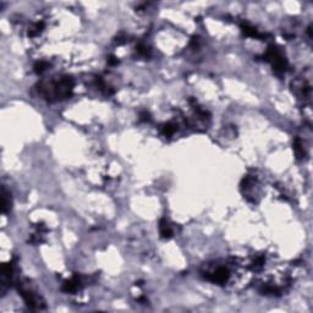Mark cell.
Masks as SVG:
<instances>
[{
  "instance_id": "obj_1",
  "label": "cell",
  "mask_w": 313,
  "mask_h": 313,
  "mask_svg": "<svg viewBox=\"0 0 313 313\" xmlns=\"http://www.w3.org/2000/svg\"><path fill=\"white\" fill-rule=\"evenodd\" d=\"M207 278H208L209 280H212L213 282L224 284V282H226L228 279H229V273H228V270H226L225 268L219 267V268H216L213 273H209L208 275H207Z\"/></svg>"
},
{
  "instance_id": "obj_2",
  "label": "cell",
  "mask_w": 313,
  "mask_h": 313,
  "mask_svg": "<svg viewBox=\"0 0 313 313\" xmlns=\"http://www.w3.org/2000/svg\"><path fill=\"white\" fill-rule=\"evenodd\" d=\"M159 231H160L162 237H164V239H169V237L173 236V230H171L170 225L168 224V221L165 219L160 220V223H159Z\"/></svg>"
},
{
  "instance_id": "obj_3",
  "label": "cell",
  "mask_w": 313,
  "mask_h": 313,
  "mask_svg": "<svg viewBox=\"0 0 313 313\" xmlns=\"http://www.w3.org/2000/svg\"><path fill=\"white\" fill-rule=\"evenodd\" d=\"M78 286H80V280L77 278H73L69 280V281H66L65 284H64V286H63V289H64V291H66V292H73V291H76L77 289H78Z\"/></svg>"
},
{
  "instance_id": "obj_4",
  "label": "cell",
  "mask_w": 313,
  "mask_h": 313,
  "mask_svg": "<svg viewBox=\"0 0 313 313\" xmlns=\"http://www.w3.org/2000/svg\"><path fill=\"white\" fill-rule=\"evenodd\" d=\"M294 149H295V153L299 158H302L305 155V149L302 147V143L299 138H296L294 141Z\"/></svg>"
},
{
  "instance_id": "obj_5",
  "label": "cell",
  "mask_w": 313,
  "mask_h": 313,
  "mask_svg": "<svg viewBox=\"0 0 313 313\" xmlns=\"http://www.w3.org/2000/svg\"><path fill=\"white\" fill-rule=\"evenodd\" d=\"M47 66H48V64L47 63H44V61H39V63H37L35 65V71L37 73H42L44 70L47 69Z\"/></svg>"
},
{
  "instance_id": "obj_6",
  "label": "cell",
  "mask_w": 313,
  "mask_h": 313,
  "mask_svg": "<svg viewBox=\"0 0 313 313\" xmlns=\"http://www.w3.org/2000/svg\"><path fill=\"white\" fill-rule=\"evenodd\" d=\"M174 132H175V127L173 125H170V124H168V125H165V126L163 127V134H164L165 136H171Z\"/></svg>"
},
{
  "instance_id": "obj_7",
  "label": "cell",
  "mask_w": 313,
  "mask_h": 313,
  "mask_svg": "<svg viewBox=\"0 0 313 313\" xmlns=\"http://www.w3.org/2000/svg\"><path fill=\"white\" fill-rule=\"evenodd\" d=\"M137 53H138L139 55L147 56V55L149 54V49H148V47H146L144 44H139L138 47H137Z\"/></svg>"
},
{
  "instance_id": "obj_8",
  "label": "cell",
  "mask_w": 313,
  "mask_h": 313,
  "mask_svg": "<svg viewBox=\"0 0 313 313\" xmlns=\"http://www.w3.org/2000/svg\"><path fill=\"white\" fill-rule=\"evenodd\" d=\"M141 117H142V120L147 121V120H149V114L147 111H143V113H141Z\"/></svg>"
},
{
  "instance_id": "obj_9",
  "label": "cell",
  "mask_w": 313,
  "mask_h": 313,
  "mask_svg": "<svg viewBox=\"0 0 313 313\" xmlns=\"http://www.w3.org/2000/svg\"><path fill=\"white\" fill-rule=\"evenodd\" d=\"M108 61H109V64H110V65H115V64H117V59H116L115 56H110Z\"/></svg>"
}]
</instances>
